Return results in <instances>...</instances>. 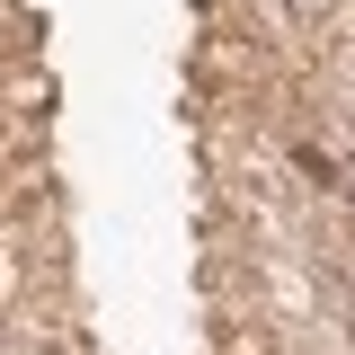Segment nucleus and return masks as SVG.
<instances>
[{"label":"nucleus","instance_id":"f257e3e1","mask_svg":"<svg viewBox=\"0 0 355 355\" xmlns=\"http://www.w3.org/2000/svg\"><path fill=\"white\" fill-rule=\"evenodd\" d=\"M293 169H302L311 187H338V178H347V160H338L329 142H293Z\"/></svg>","mask_w":355,"mask_h":355},{"label":"nucleus","instance_id":"f03ea898","mask_svg":"<svg viewBox=\"0 0 355 355\" xmlns=\"http://www.w3.org/2000/svg\"><path fill=\"white\" fill-rule=\"evenodd\" d=\"M338 196H347V205H355V160H347V178H338Z\"/></svg>","mask_w":355,"mask_h":355}]
</instances>
